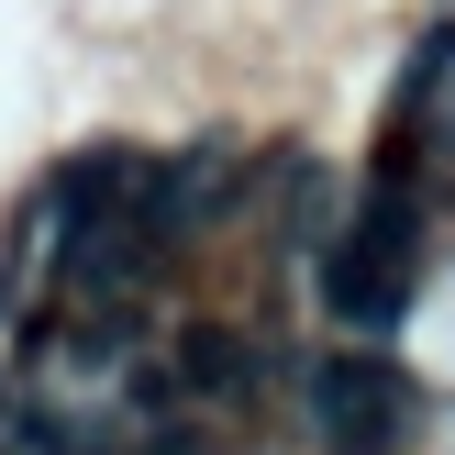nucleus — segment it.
<instances>
[{
	"label": "nucleus",
	"instance_id": "nucleus-1",
	"mask_svg": "<svg viewBox=\"0 0 455 455\" xmlns=\"http://www.w3.org/2000/svg\"><path fill=\"white\" fill-rule=\"evenodd\" d=\"M311 422H323L333 455H378L411 422V378H400L389 355H333V367L311 378Z\"/></svg>",
	"mask_w": 455,
	"mask_h": 455
},
{
	"label": "nucleus",
	"instance_id": "nucleus-2",
	"mask_svg": "<svg viewBox=\"0 0 455 455\" xmlns=\"http://www.w3.org/2000/svg\"><path fill=\"white\" fill-rule=\"evenodd\" d=\"M145 189H156V167H133L123 145H100V156H67V167L44 178L34 222L56 234V256H67V244H89V234H111V222H133V212H145Z\"/></svg>",
	"mask_w": 455,
	"mask_h": 455
},
{
	"label": "nucleus",
	"instance_id": "nucleus-3",
	"mask_svg": "<svg viewBox=\"0 0 455 455\" xmlns=\"http://www.w3.org/2000/svg\"><path fill=\"white\" fill-rule=\"evenodd\" d=\"M234 145H189V156H167V167H156V189H145V244L156 256H167V244H189L200 222L222 212V200H234Z\"/></svg>",
	"mask_w": 455,
	"mask_h": 455
},
{
	"label": "nucleus",
	"instance_id": "nucleus-4",
	"mask_svg": "<svg viewBox=\"0 0 455 455\" xmlns=\"http://www.w3.org/2000/svg\"><path fill=\"white\" fill-rule=\"evenodd\" d=\"M178 389H189V400H244V389H256V345L222 333V323H200L189 345H178Z\"/></svg>",
	"mask_w": 455,
	"mask_h": 455
},
{
	"label": "nucleus",
	"instance_id": "nucleus-5",
	"mask_svg": "<svg viewBox=\"0 0 455 455\" xmlns=\"http://www.w3.org/2000/svg\"><path fill=\"white\" fill-rule=\"evenodd\" d=\"M145 455H212V444H200V434H156Z\"/></svg>",
	"mask_w": 455,
	"mask_h": 455
}]
</instances>
